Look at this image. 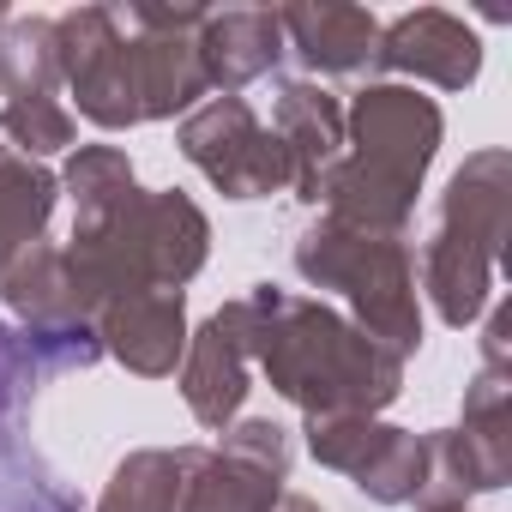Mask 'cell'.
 Returning <instances> with one entry per match:
<instances>
[{
    "mask_svg": "<svg viewBox=\"0 0 512 512\" xmlns=\"http://www.w3.org/2000/svg\"><path fill=\"white\" fill-rule=\"evenodd\" d=\"M241 308L253 368L302 416H380L404 398V362L332 302L253 284Z\"/></svg>",
    "mask_w": 512,
    "mask_h": 512,
    "instance_id": "1",
    "label": "cell"
},
{
    "mask_svg": "<svg viewBox=\"0 0 512 512\" xmlns=\"http://www.w3.org/2000/svg\"><path fill=\"white\" fill-rule=\"evenodd\" d=\"M440 139H446V115L434 97L398 79H368L344 109V157L320 187L326 217L410 235L416 193L440 157Z\"/></svg>",
    "mask_w": 512,
    "mask_h": 512,
    "instance_id": "2",
    "label": "cell"
},
{
    "mask_svg": "<svg viewBox=\"0 0 512 512\" xmlns=\"http://www.w3.org/2000/svg\"><path fill=\"white\" fill-rule=\"evenodd\" d=\"M61 247H67L91 308H103L139 290H187L211 260V217L181 187H157V193L139 187L109 217L73 223Z\"/></svg>",
    "mask_w": 512,
    "mask_h": 512,
    "instance_id": "3",
    "label": "cell"
},
{
    "mask_svg": "<svg viewBox=\"0 0 512 512\" xmlns=\"http://www.w3.org/2000/svg\"><path fill=\"white\" fill-rule=\"evenodd\" d=\"M506 217H512V157L500 145H482L452 169L434 229L422 241L416 290L452 332H464L488 314L494 272L506 266Z\"/></svg>",
    "mask_w": 512,
    "mask_h": 512,
    "instance_id": "4",
    "label": "cell"
},
{
    "mask_svg": "<svg viewBox=\"0 0 512 512\" xmlns=\"http://www.w3.org/2000/svg\"><path fill=\"white\" fill-rule=\"evenodd\" d=\"M290 266L308 290L344 296L350 320L398 362H410L422 350V290H416V241L410 235L356 229V223H338L320 211L296 235Z\"/></svg>",
    "mask_w": 512,
    "mask_h": 512,
    "instance_id": "5",
    "label": "cell"
},
{
    "mask_svg": "<svg viewBox=\"0 0 512 512\" xmlns=\"http://www.w3.org/2000/svg\"><path fill=\"white\" fill-rule=\"evenodd\" d=\"M175 145L223 199L290 193V157L247 97H205L193 115H181Z\"/></svg>",
    "mask_w": 512,
    "mask_h": 512,
    "instance_id": "6",
    "label": "cell"
},
{
    "mask_svg": "<svg viewBox=\"0 0 512 512\" xmlns=\"http://www.w3.org/2000/svg\"><path fill=\"white\" fill-rule=\"evenodd\" d=\"M49 380L55 374L37 344L13 320H0V512H79V500L31 446V410Z\"/></svg>",
    "mask_w": 512,
    "mask_h": 512,
    "instance_id": "7",
    "label": "cell"
},
{
    "mask_svg": "<svg viewBox=\"0 0 512 512\" xmlns=\"http://www.w3.org/2000/svg\"><path fill=\"white\" fill-rule=\"evenodd\" d=\"M296 464V440L272 416H235L217 446L199 452L187 470L175 512H272Z\"/></svg>",
    "mask_w": 512,
    "mask_h": 512,
    "instance_id": "8",
    "label": "cell"
},
{
    "mask_svg": "<svg viewBox=\"0 0 512 512\" xmlns=\"http://www.w3.org/2000/svg\"><path fill=\"white\" fill-rule=\"evenodd\" d=\"M55 43H61V91H73V103L91 127H103V133L145 127L139 79H133V37L121 25V7L61 13Z\"/></svg>",
    "mask_w": 512,
    "mask_h": 512,
    "instance_id": "9",
    "label": "cell"
},
{
    "mask_svg": "<svg viewBox=\"0 0 512 512\" xmlns=\"http://www.w3.org/2000/svg\"><path fill=\"white\" fill-rule=\"evenodd\" d=\"M302 434L314 464L350 476L356 494H368L374 506H416L422 464H428V446L416 428H398L380 416H308Z\"/></svg>",
    "mask_w": 512,
    "mask_h": 512,
    "instance_id": "10",
    "label": "cell"
},
{
    "mask_svg": "<svg viewBox=\"0 0 512 512\" xmlns=\"http://www.w3.org/2000/svg\"><path fill=\"white\" fill-rule=\"evenodd\" d=\"M253 392V350H247V308L241 296L223 302L217 314L199 320V332H187V356H181V398L193 410L199 428L223 434L241 404Z\"/></svg>",
    "mask_w": 512,
    "mask_h": 512,
    "instance_id": "11",
    "label": "cell"
},
{
    "mask_svg": "<svg viewBox=\"0 0 512 512\" xmlns=\"http://www.w3.org/2000/svg\"><path fill=\"white\" fill-rule=\"evenodd\" d=\"M374 67L398 73V79L440 85V91H464L482 73V37L446 7H416V13H398L392 25H380Z\"/></svg>",
    "mask_w": 512,
    "mask_h": 512,
    "instance_id": "12",
    "label": "cell"
},
{
    "mask_svg": "<svg viewBox=\"0 0 512 512\" xmlns=\"http://www.w3.org/2000/svg\"><path fill=\"white\" fill-rule=\"evenodd\" d=\"M97 344L139 380H169L187 356V290H139L97 308Z\"/></svg>",
    "mask_w": 512,
    "mask_h": 512,
    "instance_id": "13",
    "label": "cell"
},
{
    "mask_svg": "<svg viewBox=\"0 0 512 512\" xmlns=\"http://www.w3.org/2000/svg\"><path fill=\"white\" fill-rule=\"evenodd\" d=\"M272 133L290 157V193L302 205H320V187L344 157V103L320 79H284L272 103Z\"/></svg>",
    "mask_w": 512,
    "mask_h": 512,
    "instance_id": "14",
    "label": "cell"
},
{
    "mask_svg": "<svg viewBox=\"0 0 512 512\" xmlns=\"http://www.w3.org/2000/svg\"><path fill=\"white\" fill-rule=\"evenodd\" d=\"M0 302H7V314L19 320V332L31 338H55V332H97L91 326V296L67 260L61 241H37L25 247L19 260L7 266V278H0Z\"/></svg>",
    "mask_w": 512,
    "mask_h": 512,
    "instance_id": "15",
    "label": "cell"
},
{
    "mask_svg": "<svg viewBox=\"0 0 512 512\" xmlns=\"http://www.w3.org/2000/svg\"><path fill=\"white\" fill-rule=\"evenodd\" d=\"M199 67H205V85L217 97H241L247 85H260L278 73V61L290 55L284 49V31H278V13H260V7H229V13H211L205 7V25H199Z\"/></svg>",
    "mask_w": 512,
    "mask_h": 512,
    "instance_id": "16",
    "label": "cell"
},
{
    "mask_svg": "<svg viewBox=\"0 0 512 512\" xmlns=\"http://www.w3.org/2000/svg\"><path fill=\"white\" fill-rule=\"evenodd\" d=\"M284 49L314 73V79H350L374 73V43L380 19L368 7H344V0H320V7H284L278 13Z\"/></svg>",
    "mask_w": 512,
    "mask_h": 512,
    "instance_id": "17",
    "label": "cell"
},
{
    "mask_svg": "<svg viewBox=\"0 0 512 512\" xmlns=\"http://www.w3.org/2000/svg\"><path fill=\"white\" fill-rule=\"evenodd\" d=\"M55 199H61V175L19 157L7 139H0V278H7V266L25 247H37L49 235Z\"/></svg>",
    "mask_w": 512,
    "mask_h": 512,
    "instance_id": "18",
    "label": "cell"
},
{
    "mask_svg": "<svg viewBox=\"0 0 512 512\" xmlns=\"http://www.w3.org/2000/svg\"><path fill=\"white\" fill-rule=\"evenodd\" d=\"M199 452L205 446H139V452H127L109 470V482L97 494V512H175Z\"/></svg>",
    "mask_w": 512,
    "mask_h": 512,
    "instance_id": "19",
    "label": "cell"
},
{
    "mask_svg": "<svg viewBox=\"0 0 512 512\" xmlns=\"http://www.w3.org/2000/svg\"><path fill=\"white\" fill-rule=\"evenodd\" d=\"M0 97L7 103L61 97V43L49 13H7V25H0Z\"/></svg>",
    "mask_w": 512,
    "mask_h": 512,
    "instance_id": "20",
    "label": "cell"
},
{
    "mask_svg": "<svg viewBox=\"0 0 512 512\" xmlns=\"http://www.w3.org/2000/svg\"><path fill=\"white\" fill-rule=\"evenodd\" d=\"M464 446L476 452L488 488H512V368H476V380L464 386V416H458Z\"/></svg>",
    "mask_w": 512,
    "mask_h": 512,
    "instance_id": "21",
    "label": "cell"
},
{
    "mask_svg": "<svg viewBox=\"0 0 512 512\" xmlns=\"http://www.w3.org/2000/svg\"><path fill=\"white\" fill-rule=\"evenodd\" d=\"M61 193L73 199V223H97L109 217L121 199L139 193V175H133V157L121 145H79L61 169Z\"/></svg>",
    "mask_w": 512,
    "mask_h": 512,
    "instance_id": "22",
    "label": "cell"
},
{
    "mask_svg": "<svg viewBox=\"0 0 512 512\" xmlns=\"http://www.w3.org/2000/svg\"><path fill=\"white\" fill-rule=\"evenodd\" d=\"M0 133H7V145L19 157L43 163V157L67 151L79 139V121H73V109L61 97L55 103H0Z\"/></svg>",
    "mask_w": 512,
    "mask_h": 512,
    "instance_id": "23",
    "label": "cell"
},
{
    "mask_svg": "<svg viewBox=\"0 0 512 512\" xmlns=\"http://www.w3.org/2000/svg\"><path fill=\"white\" fill-rule=\"evenodd\" d=\"M482 362L488 368H512V308H494L482 326Z\"/></svg>",
    "mask_w": 512,
    "mask_h": 512,
    "instance_id": "24",
    "label": "cell"
},
{
    "mask_svg": "<svg viewBox=\"0 0 512 512\" xmlns=\"http://www.w3.org/2000/svg\"><path fill=\"white\" fill-rule=\"evenodd\" d=\"M272 512H326V506H320V500H314V494H296V488H284V494H278V506H272Z\"/></svg>",
    "mask_w": 512,
    "mask_h": 512,
    "instance_id": "25",
    "label": "cell"
},
{
    "mask_svg": "<svg viewBox=\"0 0 512 512\" xmlns=\"http://www.w3.org/2000/svg\"><path fill=\"white\" fill-rule=\"evenodd\" d=\"M0 25H7V7H0Z\"/></svg>",
    "mask_w": 512,
    "mask_h": 512,
    "instance_id": "26",
    "label": "cell"
}]
</instances>
